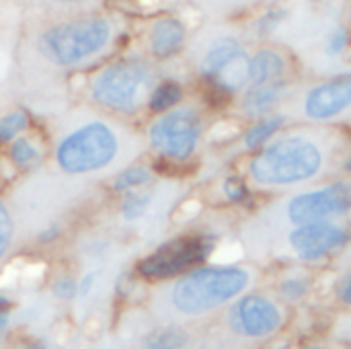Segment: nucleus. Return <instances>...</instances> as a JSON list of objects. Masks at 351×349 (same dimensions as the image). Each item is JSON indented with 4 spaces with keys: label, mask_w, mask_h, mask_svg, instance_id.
Masks as SVG:
<instances>
[{
    "label": "nucleus",
    "mask_w": 351,
    "mask_h": 349,
    "mask_svg": "<svg viewBox=\"0 0 351 349\" xmlns=\"http://www.w3.org/2000/svg\"><path fill=\"white\" fill-rule=\"evenodd\" d=\"M247 284L249 274L241 267H204L181 278L171 300L185 315H202L241 294Z\"/></svg>",
    "instance_id": "f257e3e1"
},
{
    "label": "nucleus",
    "mask_w": 351,
    "mask_h": 349,
    "mask_svg": "<svg viewBox=\"0 0 351 349\" xmlns=\"http://www.w3.org/2000/svg\"><path fill=\"white\" fill-rule=\"evenodd\" d=\"M321 150L304 138L271 144L251 160V175L261 185H288L311 179L321 169Z\"/></svg>",
    "instance_id": "f03ea898"
},
{
    "label": "nucleus",
    "mask_w": 351,
    "mask_h": 349,
    "mask_svg": "<svg viewBox=\"0 0 351 349\" xmlns=\"http://www.w3.org/2000/svg\"><path fill=\"white\" fill-rule=\"evenodd\" d=\"M109 41V23L105 19H78L56 25L39 37V51L56 64H76L97 53Z\"/></svg>",
    "instance_id": "7ed1b4c3"
},
{
    "label": "nucleus",
    "mask_w": 351,
    "mask_h": 349,
    "mask_svg": "<svg viewBox=\"0 0 351 349\" xmlns=\"http://www.w3.org/2000/svg\"><path fill=\"white\" fill-rule=\"evenodd\" d=\"M117 154L113 130L101 121L82 125L72 132L58 148V165L68 173H88L103 169Z\"/></svg>",
    "instance_id": "20e7f679"
},
{
    "label": "nucleus",
    "mask_w": 351,
    "mask_h": 349,
    "mask_svg": "<svg viewBox=\"0 0 351 349\" xmlns=\"http://www.w3.org/2000/svg\"><path fill=\"white\" fill-rule=\"evenodd\" d=\"M150 82V68L142 60H121L101 72L93 86V97L111 109L134 111Z\"/></svg>",
    "instance_id": "39448f33"
},
{
    "label": "nucleus",
    "mask_w": 351,
    "mask_h": 349,
    "mask_svg": "<svg viewBox=\"0 0 351 349\" xmlns=\"http://www.w3.org/2000/svg\"><path fill=\"white\" fill-rule=\"evenodd\" d=\"M202 136V119L193 109H173L150 128L152 146L169 160H185L193 154Z\"/></svg>",
    "instance_id": "423d86ee"
},
{
    "label": "nucleus",
    "mask_w": 351,
    "mask_h": 349,
    "mask_svg": "<svg viewBox=\"0 0 351 349\" xmlns=\"http://www.w3.org/2000/svg\"><path fill=\"white\" fill-rule=\"evenodd\" d=\"M214 249V237H181L165 243L152 255H148L138 272L148 280H162L185 272L187 267L202 263Z\"/></svg>",
    "instance_id": "0eeeda50"
},
{
    "label": "nucleus",
    "mask_w": 351,
    "mask_h": 349,
    "mask_svg": "<svg viewBox=\"0 0 351 349\" xmlns=\"http://www.w3.org/2000/svg\"><path fill=\"white\" fill-rule=\"evenodd\" d=\"M202 74L216 95L228 97L243 88L249 80V58L243 45L237 39L216 41L204 60Z\"/></svg>",
    "instance_id": "6e6552de"
},
{
    "label": "nucleus",
    "mask_w": 351,
    "mask_h": 349,
    "mask_svg": "<svg viewBox=\"0 0 351 349\" xmlns=\"http://www.w3.org/2000/svg\"><path fill=\"white\" fill-rule=\"evenodd\" d=\"M351 206V191L348 183H335L321 191L296 195L288 206V216L294 224L325 222L329 218L343 216Z\"/></svg>",
    "instance_id": "1a4fd4ad"
},
{
    "label": "nucleus",
    "mask_w": 351,
    "mask_h": 349,
    "mask_svg": "<svg viewBox=\"0 0 351 349\" xmlns=\"http://www.w3.org/2000/svg\"><path fill=\"white\" fill-rule=\"evenodd\" d=\"M290 243L300 259L317 261L323 259L348 245V230L335 224L325 222H311L300 224L292 234Z\"/></svg>",
    "instance_id": "9d476101"
},
{
    "label": "nucleus",
    "mask_w": 351,
    "mask_h": 349,
    "mask_svg": "<svg viewBox=\"0 0 351 349\" xmlns=\"http://www.w3.org/2000/svg\"><path fill=\"white\" fill-rule=\"evenodd\" d=\"M232 329L247 337H265L271 335L280 323L282 315L274 302L263 296H247L243 298L230 313Z\"/></svg>",
    "instance_id": "9b49d317"
},
{
    "label": "nucleus",
    "mask_w": 351,
    "mask_h": 349,
    "mask_svg": "<svg viewBox=\"0 0 351 349\" xmlns=\"http://www.w3.org/2000/svg\"><path fill=\"white\" fill-rule=\"evenodd\" d=\"M351 101V78L348 74L313 88L306 97V115L327 119L341 113Z\"/></svg>",
    "instance_id": "f8f14e48"
},
{
    "label": "nucleus",
    "mask_w": 351,
    "mask_h": 349,
    "mask_svg": "<svg viewBox=\"0 0 351 349\" xmlns=\"http://www.w3.org/2000/svg\"><path fill=\"white\" fill-rule=\"evenodd\" d=\"M185 41V27L177 19H162L152 27L150 47L158 60H167L175 56Z\"/></svg>",
    "instance_id": "ddd939ff"
},
{
    "label": "nucleus",
    "mask_w": 351,
    "mask_h": 349,
    "mask_svg": "<svg viewBox=\"0 0 351 349\" xmlns=\"http://www.w3.org/2000/svg\"><path fill=\"white\" fill-rule=\"evenodd\" d=\"M284 58L274 49H261L249 60V80L253 86L278 80L284 74Z\"/></svg>",
    "instance_id": "4468645a"
},
{
    "label": "nucleus",
    "mask_w": 351,
    "mask_h": 349,
    "mask_svg": "<svg viewBox=\"0 0 351 349\" xmlns=\"http://www.w3.org/2000/svg\"><path fill=\"white\" fill-rule=\"evenodd\" d=\"M284 82L278 78V80H271V82H265V84H259V86H251V91L247 93L245 97V111L249 115H261V113H267L284 95Z\"/></svg>",
    "instance_id": "2eb2a0df"
},
{
    "label": "nucleus",
    "mask_w": 351,
    "mask_h": 349,
    "mask_svg": "<svg viewBox=\"0 0 351 349\" xmlns=\"http://www.w3.org/2000/svg\"><path fill=\"white\" fill-rule=\"evenodd\" d=\"M181 97H183L181 86L173 80H165L150 93V109L152 111H167V109L175 107L181 101Z\"/></svg>",
    "instance_id": "dca6fc26"
},
{
    "label": "nucleus",
    "mask_w": 351,
    "mask_h": 349,
    "mask_svg": "<svg viewBox=\"0 0 351 349\" xmlns=\"http://www.w3.org/2000/svg\"><path fill=\"white\" fill-rule=\"evenodd\" d=\"M282 123H284V117L278 115V117H269V119H265V121L253 125V128L247 132V136H245L247 148H257V146H261L263 142H267V140L280 130Z\"/></svg>",
    "instance_id": "f3484780"
},
{
    "label": "nucleus",
    "mask_w": 351,
    "mask_h": 349,
    "mask_svg": "<svg viewBox=\"0 0 351 349\" xmlns=\"http://www.w3.org/2000/svg\"><path fill=\"white\" fill-rule=\"evenodd\" d=\"M152 179V173L144 167H132L128 171H123L115 181H113V187L117 191H125V189H134V187H140V185H146L148 181Z\"/></svg>",
    "instance_id": "a211bd4d"
},
{
    "label": "nucleus",
    "mask_w": 351,
    "mask_h": 349,
    "mask_svg": "<svg viewBox=\"0 0 351 349\" xmlns=\"http://www.w3.org/2000/svg\"><path fill=\"white\" fill-rule=\"evenodd\" d=\"M27 113L25 111H12L8 115H4L0 119V142H8L12 140L19 132H23L27 128Z\"/></svg>",
    "instance_id": "6ab92c4d"
},
{
    "label": "nucleus",
    "mask_w": 351,
    "mask_h": 349,
    "mask_svg": "<svg viewBox=\"0 0 351 349\" xmlns=\"http://www.w3.org/2000/svg\"><path fill=\"white\" fill-rule=\"evenodd\" d=\"M10 156H12V160H14L19 167H31V165H35V163L39 160L37 150H35V148L31 146V142H27V140H16V142L12 144Z\"/></svg>",
    "instance_id": "aec40b11"
},
{
    "label": "nucleus",
    "mask_w": 351,
    "mask_h": 349,
    "mask_svg": "<svg viewBox=\"0 0 351 349\" xmlns=\"http://www.w3.org/2000/svg\"><path fill=\"white\" fill-rule=\"evenodd\" d=\"M150 204V195H136V193H130L123 202V216L128 220H136L138 216H142L146 212Z\"/></svg>",
    "instance_id": "412c9836"
},
{
    "label": "nucleus",
    "mask_w": 351,
    "mask_h": 349,
    "mask_svg": "<svg viewBox=\"0 0 351 349\" xmlns=\"http://www.w3.org/2000/svg\"><path fill=\"white\" fill-rule=\"evenodd\" d=\"M10 239H12V218L8 210L0 204V257L6 253Z\"/></svg>",
    "instance_id": "4be33fe9"
},
{
    "label": "nucleus",
    "mask_w": 351,
    "mask_h": 349,
    "mask_svg": "<svg viewBox=\"0 0 351 349\" xmlns=\"http://www.w3.org/2000/svg\"><path fill=\"white\" fill-rule=\"evenodd\" d=\"M224 191H226L228 200H230V202H237V204L243 202V200H247V195H249L247 185H245L243 179H239V177H228L226 183H224Z\"/></svg>",
    "instance_id": "5701e85b"
},
{
    "label": "nucleus",
    "mask_w": 351,
    "mask_h": 349,
    "mask_svg": "<svg viewBox=\"0 0 351 349\" xmlns=\"http://www.w3.org/2000/svg\"><path fill=\"white\" fill-rule=\"evenodd\" d=\"M308 288V282L306 280H286L282 284V294L286 298H300Z\"/></svg>",
    "instance_id": "b1692460"
},
{
    "label": "nucleus",
    "mask_w": 351,
    "mask_h": 349,
    "mask_svg": "<svg viewBox=\"0 0 351 349\" xmlns=\"http://www.w3.org/2000/svg\"><path fill=\"white\" fill-rule=\"evenodd\" d=\"M183 344H185V337L179 331H167L156 341H152L150 346H154V348H177V346H183Z\"/></svg>",
    "instance_id": "393cba45"
},
{
    "label": "nucleus",
    "mask_w": 351,
    "mask_h": 349,
    "mask_svg": "<svg viewBox=\"0 0 351 349\" xmlns=\"http://www.w3.org/2000/svg\"><path fill=\"white\" fill-rule=\"evenodd\" d=\"M346 45H348V31L341 27V29H337V31L331 35L327 51H329L331 56H335V53H339L341 49H346Z\"/></svg>",
    "instance_id": "a878e982"
},
{
    "label": "nucleus",
    "mask_w": 351,
    "mask_h": 349,
    "mask_svg": "<svg viewBox=\"0 0 351 349\" xmlns=\"http://www.w3.org/2000/svg\"><path fill=\"white\" fill-rule=\"evenodd\" d=\"M76 290H78V286H76V282L70 280V278L60 280V282L56 284V288H53V292H56L58 298H72V296L76 294Z\"/></svg>",
    "instance_id": "bb28decb"
},
{
    "label": "nucleus",
    "mask_w": 351,
    "mask_h": 349,
    "mask_svg": "<svg viewBox=\"0 0 351 349\" xmlns=\"http://www.w3.org/2000/svg\"><path fill=\"white\" fill-rule=\"evenodd\" d=\"M282 16H284V10H276V12L267 14V16L261 21V31H263V33L271 31V29H274V25H278V23L282 21Z\"/></svg>",
    "instance_id": "cd10ccee"
},
{
    "label": "nucleus",
    "mask_w": 351,
    "mask_h": 349,
    "mask_svg": "<svg viewBox=\"0 0 351 349\" xmlns=\"http://www.w3.org/2000/svg\"><path fill=\"white\" fill-rule=\"evenodd\" d=\"M350 286H351L350 278H346V280H343V286H341V298H343V302H346V304H350V300H351Z\"/></svg>",
    "instance_id": "c85d7f7f"
},
{
    "label": "nucleus",
    "mask_w": 351,
    "mask_h": 349,
    "mask_svg": "<svg viewBox=\"0 0 351 349\" xmlns=\"http://www.w3.org/2000/svg\"><path fill=\"white\" fill-rule=\"evenodd\" d=\"M90 282H93V276H90V278H84V282H82V286H80V294H86V290L90 288Z\"/></svg>",
    "instance_id": "c756f323"
},
{
    "label": "nucleus",
    "mask_w": 351,
    "mask_h": 349,
    "mask_svg": "<svg viewBox=\"0 0 351 349\" xmlns=\"http://www.w3.org/2000/svg\"><path fill=\"white\" fill-rule=\"evenodd\" d=\"M6 323H8V317H6L4 313H0V329H4V327H6Z\"/></svg>",
    "instance_id": "7c9ffc66"
},
{
    "label": "nucleus",
    "mask_w": 351,
    "mask_h": 349,
    "mask_svg": "<svg viewBox=\"0 0 351 349\" xmlns=\"http://www.w3.org/2000/svg\"><path fill=\"white\" fill-rule=\"evenodd\" d=\"M6 304H8V302H6V298H2V296H0V309H4Z\"/></svg>",
    "instance_id": "2f4dec72"
},
{
    "label": "nucleus",
    "mask_w": 351,
    "mask_h": 349,
    "mask_svg": "<svg viewBox=\"0 0 351 349\" xmlns=\"http://www.w3.org/2000/svg\"><path fill=\"white\" fill-rule=\"evenodd\" d=\"M66 2H72V0H66Z\"/></svg>",
    "instance_id": "473e14b6"
}]
</instances>
